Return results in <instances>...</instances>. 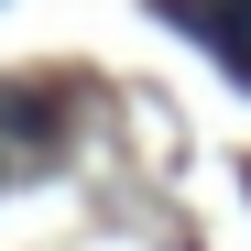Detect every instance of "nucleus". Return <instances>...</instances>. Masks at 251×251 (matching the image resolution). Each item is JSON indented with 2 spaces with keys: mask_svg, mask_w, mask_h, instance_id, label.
I'll return each instance as SVG.
<instances>
[{
  "mask_svg": "<svg viewBox=\"0 0 251 251\" xmlns=\"http://www.w3.org/2000/svg\"><path fill=\"white\" fill-rule=\"evenodd\" d=\"M164 11H175V22L197 33V44L219 55V66L240 76V88H251V0H164Z\"/></svg>",
  "mask_w": 251,
  "mask_h": 251,
  "instance_id": "nucleus-1",
  "label": "nucleus"
}]
</instances>
